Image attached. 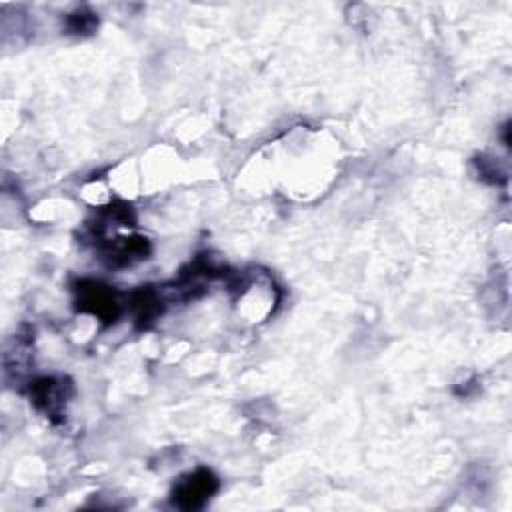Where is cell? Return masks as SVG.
I'll return each mask as SVG.
<instances>
[{
	"label": "cell",
	"mask_w": 512,
	"mask_h": 512,
	"mask_svg": "<svg viewBox=\"0 0 512 512\" xmlns=\"http://www.w3.org/2000/svg\"><path fill=\"white\" fill-rule=\"evenodd\" d=\"M68 26H70V30H73V33H92V30H95V26H97V20H95V16L92 15H70V18H68Z\"/></svg>",
	"instance_id": "6"
},
{
	"label": "cell",
	"mask_w": 512,
	"mask_h": 512,
	"mask_svg": "<svg viewBox=\"0 0 512 512\" xmlns=\"http://www.w3.org/2000/svg\"><path fill=\"white\" fill-rule=\"evenodd\" d=\"M77 292H78L77 304L80 311L95 314L105 323H115L118 319L120 306H118L115 292H112L108 286L100 284V282L85 281V282H80Z\"/></svg>",
	"instance_id": "2"
},
{
	"label": "cell",
	"mask_w": 512,
	"mask_h": 512,
	"mask_svg": "<svg viewBox=\"0 0 512 512\" xmlns=\"http://www.w3.org/2000/svg\"><path fill=\"white\" fill-rule=\"evenodd\" d=\"M132 304H135V312H137V321L140 324H148L159 316V312L162 311L160 299L157 296V292L152 291H138L132 294Z\"/></svg>",
	"instance_id": "5"
},
{
	"label": "cell",
	"mask_w": 512,
	"mask_h": 512,
	"mask_svg": "<svg viewBox=\"0 0 512 512\" xmlns=\"http://www.w3.org/2000/svg\"><path fill=\"white\" fill-rule=\"evenodd\" d=\"M150 252L148 241L142 237H130V239H117L112 241L108 247L102 252V259L108 262V266L122 269V266H130L132 262L147 259Z\"/></svg>",
	"instance_id": "3"
},
{
	"label": "cell",
	"mask_w": 512,
	"mask_h": 512,
	"mask_svg": "<svg viewBox=\"0 0 512 512\" xmlns=\"http://www.w3.org/2000/svg\"><path fill=\"white\" fill-rule=\"evenodd\" d=\"M30 396H33V403L50 416H56L63 411L67 398L63 383L55 381V378H40L30 388Z\"/></svg>",
	"instance_id": "4"
},
{
	"label": "cell",
	"mask_w": 512,
	"mask_h": 512,
	"mask_svg": "<svg viewBox=\"0 0 512 512\" xmlns=\"http://www.w3.org/2000/svg\"><path fill=\"white\" fill-rule=\"evenodd\" d=\"M219 480L214 476L210 470L200 468L194 470V473L182 476L177 486H174V505L184 510H197L204 507V503L217 493Z\"/></svg>",
	"instance_id": "1"
}]
</instances>
